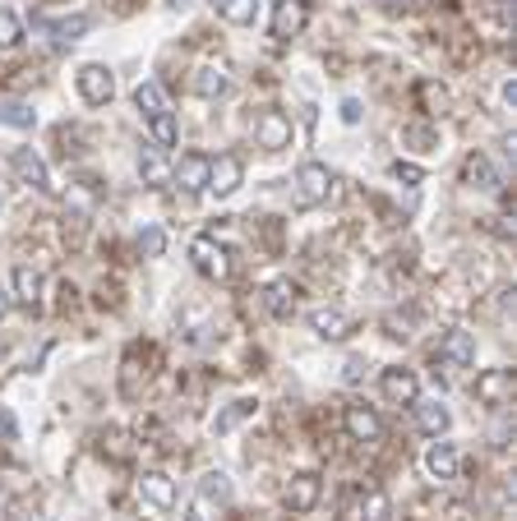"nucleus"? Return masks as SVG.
Returning a JSON list of instances; mask_svg holds the SVG:
<instances>
[{
  "label": "nucleus",
  "instance_id": "nucleus-1",
  "mask_svg": "<svg viewBox=\"0 0 517 521\" xmlns=\"http://www.w3.org/2000/svg\"><path fill=\"white\" fill-rule=\"evenodd\" d=\"M295 199H301L305 208H324L337 199V180L324 162H305L301 171H295Z\"/></svg>",
  "mask_w": 517,
  "mask_h": 521
},
{
  "label": "nucleus",
  "instance_id": "nucleus-2",
  "mask_svg": "<svg viewBox=\"0 0 517 521\" xmlns=\"http://www.w3.org/2000/svg\"><path fill=\"white\" fill-rule=\"evenodd\" d=\"M190 263L208 277V281H227L232 272H236V263H232V250L227 245H217L212 236H199L194 245H190Z\"/></svg>",
  "mask_w": 517,
  "mask_h": 521
},
{
  "label": "nucleus",
  "instance_id": "nucleus-3",
  "mask_svg": "<svg viewBox=\"0 0 517 521\" xmlns=\"http://www.w3.org/2000/svg\"><path fill=\"white\" fill-rule=\"evenodd\" d=\"M291 138H295V129H291L286 111L268 107V111L254 116V143L264 148V153H282V148H291Z\"/></svg>",
  "mask_w": 517,
  "mask_h": 521
},
{
  "label": "nucleus",
  "instance_id": "nucleus-4",
  "mask_svg": "<svg viewBox=\"0 0 517 521\" xmlns=\"http://www.w3.org/2000/svg\"><path fill=\"white\" fill-rule=\"evenodd\" d=\"M74 84H79V97L88 107H107L116 97V79H111L107 65H84L79 74H74Z\"/></svg>",
  "mask_w": 517,
  "mask_h": 521
},
{
  "label": "nucleus",
  "instance_id": "nucleus-5",
  "mask_svg": "<svg viewBox=\"0 0 517 521\" xmlns=\"http://www.w3.org/2000/svg\"><path fill=\"white\" fill-rule=\"evenodd\" d=\"M241 180H245V162H241L236 153H222V158L208 162V194L227 199V194L241 189Z\"/></svg>",
  "mask_w": 517,
  "mask_h": 521
},
{
  "label": "nucleus",
  "instance_id": "nucleus-6",
  "mask_svg": "<svg viewBox=\"0 0 517 521\" xmlns=\"http://www.w3.org/2000/svg\"><path fill=\"white\" fill-rule=\"evenodd\" d=\"M305 24H310V0H277V10H273V37L277 42L301 37Z\"/></svg>",
  "mask_w": 517,
  "mask_h": 521
},
{
  "label": "nucleus",
  "instance_id": "nucleus-7",
  "mask_svg": "<svg viewBox=\"0 0 517 521\" xmlns=\"http://www.w3.org/2000/svg\"><path fill=\"white\" fill-rule=\"evenodd\" d=\"M10 167H15V176H19L28 189H37V194H56L51 171H47V162L33 153V148H15V153H10Z\"/></svg>",
  "mask_w": 517,
  "mask_h": 521
},
{
  "label": "nucleus",
  "instance_id": "nucleus-8",
  "mask_svg": "<svg viewBox=\"0 0 517 521\" xmlns=\"http://www.w3.org/2000/svg\"><path fill=\"white\" fill-rule=\"evenodd\" d=\"M476 402L481 406H508L512 402V369H485V374L476 379Z\"/></svg>",
  "mask_w": 517,
  "mask_h": 521
},
{
  "label": "nucleus",
  "instance_id": "nucleus-9",
  "mask_svg": "<svg viewBox=\"0 0 517 521\" xmlns=\"http://www.w3.org/2000/svg\"><path fill=\"white\" fill-rule=\"evenodd\" d=\"M208 162H212V158H203V153H185V158L171 167L176 189H181V194H203V189H208Z\"/></svg>",
  "mask_w": 517,
  "mask_h": 521
},
{
  "label": "nucleus",
  "instance_id": "nucleus-10",
  "mask_svg": "<svg viewBox=\"0 0 517 521\" xmlns=\"http://www.w3.org/2000/svg\"><path fill=\"white\" fill-rule=\"evenodd\" d=\"M139 498H143L148 507H158V512H171V507H176V480H171L167 471H143Z\"/></svg>",
  "mask_w": 517,
  "mask_h": 521
},
{
  "label": "nucleus",
  "instance_id": "nucleus-11",
  "mask_svg": "<svg viewBox=\"0 0 517 521\" xmlns=\"http://www.w3.org/2000/svg\"><path fill=\"white\" fill-rule=\"evenodd\" d=\"M342 424H346V434H351L356 443H379V438H384V420H379L375 406H346Z\"/></svg>",
  "mask_w": 517,
  "mask_h": 521
},
{
  "label": "nucleus",
  "instance_id": "nucleus-12",
  "mask_svg": "<svg viewBox=\"0 0 517 521\" xmlns=\"http://www.w3.org/2000/svg\"><path fill=\"white\" fill-rule=\"evenodd\" d=\"M439 360L453 364V369L476 364V337L462 332V328H449V332H443V342H439Z\"/></svg>",
  "mask_w": 517,
  "mask_h": 521
},
{
  "label": "nucleus",
  "instance_id": "nucleus-13",
  "mask_svg": "<svg viewBox=\"0 0 517 521\" xmlns=\"http://www.w3.org/2000/svg\"><path fill=\"white\" fill-rule=\"evenodd\" d=\"M319 494H324V480L315 471H301V475L286 480V507L291 512H310L319 503Z\"/></svg>",
  "mask_w": 517,
  "mask_h": 521
},
{
  "label": "nucleus",
  "instance_id": "nucleus-14",
  "mask_svg": "<svg viewBox=\"0 0 517 521\" xmlns=\"http://www.w3.org/2000/svg\"><path fill=\"white\" fill-rule=\"evenodd\" d=\"M264 305H268L273 319H291V314H295V281H291V277L268 281V286H264Z\"/></svg>",
  "mask_w": 517,
  "mask_h": 521
},
{
  "label": "nucleus",
  "instance_id": "nucleus-15",
  "mask_svg": "<svg viewBox=\"0 0 517 521\" xmlns=\"http://www.w3.org/2000/svg\"><path fill=\"white\" fill-rule=\"evenodd\" d=\"M384 397H393L398 406H411L416 397H420V383H416V374L411 369H384Z\"/></svg>",
  "mask_w": 517,
  "mask_h": 521
},
{
  "label": "nucleus",
  "instance_id": "nucleus-16",
  "mask_svg": "<svg viewBox=\"0 0 517 521\" xmlns=\"http://www.w3.org/2000/svg\"><path fill=\"white\" fill-rule=\"evenodd\" d=\"M416 406V424L429 434V438H443V434H449V424H453V415H449V406H443V402H411Z\"/></svg>",
  "mask_w": 517,
  "mask_h": 521
},
{
  "label": "nucleus",
  "instance_id": "nucleus-17",
  "mask_svg": "<svg viewBox=\"0 0 517 521\" xmlns=\"http://www.w3.org/2000/svg\"><path fill=\"white\" fill-rule=\"evenodd\" d=\"M425 471H429L434 480H458V448H453V443H429Z\"/></svg>",
  "mask_w": 517,
  "mask_h": 521
},
{
  "label": "nucleus",
  "instance_id": "nucleus-18",
  "mask_svg": "<svg viewBox=\"0 0 517 521\" xmlns=\"http://www.w3.org/2000/svg\"><path fill=\"white\" fill-rule=\"evenodd\" d=\"M190 88L199 93V97H222V93H227L232 88V79H227V69H222V65H199L194 69V79H190Z\"/></svg>",
  "mask_w": 517,
  "mask_h": 521
},
{
  "label": "nucleus",
  "instance_id": "nucleus-19",
  "mask_svg": "<svg viewBox=\"0 0 517 521\" xmlns=\"http://www.w3.org/2000/svg\"><path fill=\"white\" fill-rule=\"evenodd\" d=\"M310 328L324 337V342H342L346 332H351V319L342 314V310H333V305H324V310H315L310 314Z\"/></svg>",
  "mask_w": 517,
  "mask_h": 521
},
{
  "label": "nucleus",
  "instance_id": "nucleus-20",
  "mask_svg": "<svg viewBox=\"0 0 517 521\" xmlns=\"http://www.w3.org/2000/svg\"><path fill=\"white\" fill-rule=\"evenodd\" d=\"M139 176H143V185H153V189H162L171 180V167L162 158V148H143V153H139Z\"/></svg>",
  "mask_w": 517,
  "mask_h": 521
},
{
  "label": "nucleus",
  "instance_id": "nucleus-21",
  "mask_svg": "<svg viewBox=\"0 0 517 521\" xmlns=\"http://www.w3.org/2000/svg\"><path fill=\"white\" fill-rule=\"evenodd\" d=\"M217 5V15L227 19V24H236V28H245V24H254L259 19V0H212Z\"/></svg>",
  "mask_w": 517,
  "mask_h": 521
},
{
  "label": "nucleus",
  "instance_id": "nucleus-22",
  "mask_svg": "<svg viewBox=\"0 0 517 521\" xmlns=\"http://www.w3.org/2000/svg\"><path fill=\"white\" fill-rule=\"evenodd\" d=\"M134 107L143 111V120H148V116H158V111H167V93H162V84L143 79V84L134 88Z\"/></svg>",
  "mask_w": 517,
  "mask_h": 521
},
{
  "label": "nucleus",
  "instance_id": "nucleus-23",
  "mask_svg": "<svg viewBox=\"0 0 517 521\" xmlns=\"http://www.w3.org/2000/svg\"><path fill=\"white\" fill-rule=\"evenodd\" d=\"M37 295H42V277H37L28 263H19V268H15V301H19V305H37Z\"/></svg>",
  "mask_w": 517,
  "mask_h": 521
},
{
  "label": "nucleus",
  "instance_id": "nucleus-24",
  "mask_svg": "<svg viewBox=\"0 0 517 521\" xmlns=\"http://www.w3.org/2000/svg\"><path fill=\"white\" fill-rule=\"evenodd\" d=\"M462 180L476 185V189H494V167H490V158L471 153V158L462 162Z\"/></svg>",
  "mask_w": 517,
  "mask_h": 521
},
{
  "label": "nucleus",
  "instance_id": "nucleus-25",
  "mask_svg": "<svg viewBox=\"0 0 517 521\" xmlns=\"http://www.w3.org/2000/svg\"><path fill=\"white\" fill-rule=\"evenodd\" d=\"M148 134H153V148H176V116H171V107L158 111V116H148Z\"/></svg>",
  "mask_w": 517,
  "mask_h": 521
},
{
  "label": "nucleus",
  "instance_id": "nucleus-26",
  "mask_svg": "<svg viewBox=\"0 0 517 521\" xmlns=\"http://www.w3.org/2000/svg\"><path fill=\"white\" fill-rule=\"evenodd\" d=\"M199 498H208V503H217V507H227V503H232V480L222 475V471L203 475V480H199Z\"/></svg>",
  "mask_w": 517,
  "mask_h": 521
},
{
  "label": "nucleus",
  "instance_id": "nucleus-27",
  "mask_svg": "<svg viewBox=\"0 0 517 521\" xmlns=\"http://www.w3.org/2000/svg\"><path fill=\"white\" fill-rule=\"evenodd\" d=\"M88 28H93L88 15H74V19H65V24H51V42H56V46H69V42H79Z\"/></svg>",
  "mask_w": 517,
  "mask_h": 521
},
{
  "label": "nucleus",
  "instance_id": "nucleus-28",
  "mask_svg": "<svg viewBox=\"0 0 517 521\" xmlns=\"http://www.w3.org/2000/svg\"><path fill=\"white\" fill-rule=\"evenodd\" d=\"M24 42V24L15 10H0V51H15Z\"/></svg>",
  "mask_w": 517,
  "mask_h": 521
},
{
  "label": "nucleus",
  "instance_id": "nucleus-29",
  "mask_svg": "<svg viewBox=\"0 0 517 521\" xmlns=\"http://www.w3.org/2000/svg\"><path fill=\"white\" fill-rule=\"evenodd\" d=\"M33 111L24 102H0V125H15V129H33Z\"/></svg>",
  "mask_w": 517,
  "mask_h": 521
},
{
  "label": "nucleus",
  "instance_id": "nucleus-30",
  "mask_svg": "<svg viewBox=\"0 0 517 521\" xmlns=\"http://www.w3.org/2000/svg\"><path fill=\"white\" fill-rule=\"evenodd\" d=\"M139 250H143L148 259H158V254L167 250V236H162V227H143V231H139Z\"/></svg>",
  "mask_w": 517,
  "mask_h": 521
},
{
  "label": "nucleus",
  "instance_id": "nucleus-31",
  "mask_svg": "<svg viewBox=\"0 0 517 521\" xmlns=\"http://www.w3.org/2000/svg\"><path fill=\"white\" fill-rule=\"evenodd\" d=\"M360 512H365V521H384V516H388V498H384L379 489H375V494H365Z\"/></svg>",
  "mask_w": 517,
  "mask_h": 521
},
{
  "label": "nucleus",
  "instance_id": "nucleus-32",
  "mask_svg": "<svg viewBox=\"0 0 517 521\" xmlns=\"http://www.w3.org/2000/svg\"><path fill=\"white\" fill-rule=\"evenodd\" d=\"M402 138H407V143H416L420 153H429V148L439 143V134H434V129H425V125H411V129H407Z\"/></svg>",
  "mask_w": 517,
  "mask_h": 521
},
{
  "label": "nucleus",
  "instance_id": "nucleus-33",
  "mask_svg": "<svg viewBox=\"0 0 517 521\" xmlns=\"http://www.w3.org/2000/svg\"><path fill=\"white\" fill-rule=\"evenodd\" d=\"M393 180H402V185H420L425 171H420L416 162H393Z\"/></svg>",
  "mask_w": 517,
  "mask_h": 521
},
{
  "label": "nucleus",
  "instance_id": "nucleus-34",
  "mask_svg": "<svg viewBox=\"0 0 517 521\" xmlns=\"http://www.w3.org/2000/svg\"><path fill=\"white\" fill-rule=\"evenodd\" d=\"M250 411H254V402H236V406H232L227 415H222V420H217V434H227V429H232L236 420H245Z\"/></svg>",
  "mask_w": 517,
  "mask_h": 521
},
{
  "label": "nucleus",
  "instance_id": "nucleus-35",
  "mask_svg": "<svg viewBox=\"0 0 517 521\" xmlns=\"http://www.w3.org/2000/svg\"><path fill=\"white\" fill-rule=\"evenodd\" d=\"M420 97H425V102H434V107H439V116H443V107H449V93L434 88V84H420Z\"/></svg>",
  "mask_w": 517,
  "mask_h": 521
},
{
  "label": "nucleus",
  "instance_id": "nucleus-36",
  "mask_svg": "<svg viewBox=\"0 0 517 521\" xmlns=\"http://www.w3.org/2000/svg\"><path fill=\"white\" fill-rule=\"evenodd\" d=\"M342 120L356 125V120H360V102H342Z\"/></svg>",
  "mask_w": 517,
  "mask_h": 521
},
{
  "label": "nucleus",
  "instance_id": "nucleus-37",
  "mask_svg": "<svg viewBox=\"0 0 517 521\" xmlns=\"http://www.w3.org/2000/svg\"><path fill=\"white\" fill-rule=\"evenodd\" d=\"M503 102H508V107H512V111H517V84H512V79H508V84H503Z\"/></svg>",
  "mask_w": 517,
  "mask_h": 521
},
{
  "label": "nucleus",
  "instance_id": "nucleus-38",
  "mask_svg": "<svg viewBox=\"0 0 517 521\" xmlns=\"http://www.w3.org/2000/svg\"><path fill=\"white\" fill-rule=\"evenodd\" d=\"M10 314V295H0V319H5Z\"/></svg>",
  "mask_w": 517,
  "mask_h": 521
}]
</instances>
